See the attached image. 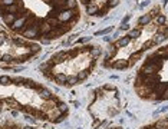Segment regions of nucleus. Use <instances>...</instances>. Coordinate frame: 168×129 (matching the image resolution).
<instances>
[{"instance_id":"1","label":"nucleus","mask_w":168,"mask_h":129,"mask_svg":"<svg viewBox=\"0 0 168 129\" xmlns=\"http://www.w3.org/2000/svg\"><path fill=\"white\" fill-rule=\"evenodd\" d=\"M39 27L40 26H29L26 25V29L22 32L25 38H29V39H35L38 36H40V32H39Z\"/></svg>"},{"instance_id":"2","label":"nucleus","mask_w":168,"mask_h":129,"mask_svg":"<svg viewBox=\"0 0 168 129\" xmlns=\"http://www.w3.org/2000/svg\"><path fill=\"white\" fill-rule=\"evenodd\" d=\"M73 16H75L73 10H68V9H66V10H62L60 13H58L56 17H58L59 22H68V20H71Z\"/></svg>"},{"instance_id":"3","label":"nucleus","mask_w":168,"mask_h":129,"mask_svg":"<svg viewBox=\"0 0 168 129\" xmlns=\"http://www.w3.org/2000/svg\"><path fill=\"white\" fill-rule=\"evenodd\" d=\"M26 26V17L23 16V17H17L16 19V22L12 25V29L14 30V32H22V29Z\"/></svg>"},{"instance_id":"4","label":"nucleus","mask_w":168,"mask_h":129,"mask_svg":"<svg viewBox=\"0 0 168 129\" xmlns=\"http://www.w3.org/2000/svg\"><path fill=\"white\" fill-rule=\"evenodd\" d=\"M66 55H68V52H58V53H55L53 56H52V59H50V63H62L65 59H66Z\"/></svg>"},{"instance_id":"5","label":"nucleus","mask_w":168,"mask_h":129,"mask_svg":"<svg viewBox=\"0 0 168 129\" xmlns=\"http://www.w3.org/2000/svg\"><path fill=\"white\" fill-rule=\"evenodd\" d=\"M53 79H55L58 83H60V85H66V83H68V76H66L65 73H56Z\"/></svg>"},{"instance_id":"6","label":"nucleus","mask_w":168,"mask_h":129,"mask_svg":"<svg viewBox=\"0 0 168 129\" xmlns=\"http://www.w3.org/2000/svg\"><path fill=\"white\" fill-rule=\"evenodd\" d=\"M16 19H17V16H16V14H4V16H3L4 23H6V25H9V26H12V25L16 22Z\"/></svg>"},{"instance_id":"7","label":"nucleus","mask_w":168,"mask_h":129,"mask_svg":"<svg viewBox=\"0 0 168 129\" xmlns=\"http://www.w3.org/2000/svg\"><path fill=\"white\" fill-rule=\"evenodd\" d=\"M39 96L45 99V100H50L52 98H53V95L47 90V89H42V90H39Z\"/></svg>"},{"instance_id":"8","label":"nucleus","mask_w":168,"mask_h":129,"mask_svg":"<svg viewBox=\"0 0 168 129\" xmlns=\"http://www.w3.org/2000/svg\"><path fill=\"white\" fill-rule=\"evenodd\" d=\"M52 29H53V27H52L50 25H47V23H43V25H40V27H39L40 36H43V35H47V33H49Z\"/></svg>"},{"instance_id":"9","label":"nucleus","mask_w":168,"mask_h":129,"mask_svg":"<svg viewBox=\"0 0 168 129\" xmlns=\"http://www.w3.org/2000/svg\"><path fill=\"white\" fill-rule=\"evenodd\" d=\"M112 66H114V69H125L128 66V62L126 60H117Z\"/></svg>"},{"instance_id":"10","label":"nucleus","mask_w":168,"mask_h":129,"mask_svg":"<svg viewBox=\"0 0 168 129\" xmlns=\"http://www.w3.org/2000/svg\"><path fill=\"white\" fill-rule=\"evenodd\" d=\"M76 6H78L76 0H66V3H65V9H68V10H75Z\"/></svg>"},{"instance_id":"11","label":"nucleus","mask_w":168,"mask_h":129,"mask_svg":"<svg viewBox=\"0 0 168 129\" xmlns=\"http://www.w3.org/2000/svg\"><path fill=\"white\" fill-rule=\"evenodd\" d=\"M86 12H88V14H96V13L99 12V9H98V6H95V4H88Z\"/></svg>"},{"instance_id":"12","label":"nucleus","mask_w":168,"mask_h":129,"mask_svg":"<svg viewBox=\"0 0 168 129\" xmlns=\"http://www.w3.org/2000/svg\"><path fill=\"white\" fill-rule=\"evenodd\" d=\"M128 43H129V38H121L118 42L115 43V46L117 47H122V46H126Z\"/></svg>"},{"instance_id":"13","label":"nucleus","mask_w":168,"mask_h":129,"mask_svg":"<svg viewBox=\"0 0 168 129\" xmlns=\"http://www.w3.org/2000/svg\"><path fill=\"white\" fill-rule=\"evenodd\" d=\"M149 20H151V16H149V14H144V16L139 19V22H138V23H139V25H148V23H149Z\"/></svg>"},{"instance_id":"14","label":"nucleus","mask_w":168,"mask_h":129,"mask_svg":"<svg viewBox=\"0 0 168 129\" xmlns=\"http://www.w3.org/2000/svg\"><path fill=\"white\" fill-rule=\"evenodd\" d=\"M89 53H91V56H92L93 59H96V57L101 55V49H99V47H92Z\"/></svg>"},{"instance_id":"15","label":"nucleus","mask_w":168,"mask_h":129,"mask_svg":"<svg viewBox=\"0 0 168 129\" xmlns=\"http://www.w3.org/2000/svg\"><path fill=\"white\" fill-rule=\"evenodd\" d=\"M76 83H79V79H78V76H71V78H68V83H66V85L73 86V85H76Z\"/></svg>"},{"instance_id":"16","label":"nucleus","mask_w":168,"mask_h":129,"mask_svg":"<svg viewBox=\"0 0 168 129\" xmlns=\"http://www.w3.org/2000/svg\"><path fill=\"white\" fill-rule=\"evenodd\" d=\"M0 60H1V62H6V63H10V62H12V60H14V59H13V56H12V55L6 53V55H3V56L0 57Z\"/></svg>"},{"instance_id":"17","label":"nucleus","mask_w":168,"mask_h":129,"mask_svg":"<svg viewBox=\"0 0 168 129\" xmlns=\"http://www.w3.org/2000/svg\"><path fill=\"white\" fill-rule=\"evenodd\" d=\"M58 22H59V20H58V17H53V16H50V17L47 19V25H50L52 27H53V26H56V27H58Z\"/></svg>"},{"instance_id":"18","label":"nucleus","mask_w":168,"mask_h":129,"mask_svg":"<svg viewBox=\"0 0 168 129\" xmlns=\"http://www.w3.org/2000/svg\"><path fill=\"white\" fill-rule=\"evenodd\" d=\"M157 126L158 128H168V118H165V119H163V121H158L157 122Z\"/></svg>"},{"instance_id":"19","label":"nucleus","mask_w":168,"mask_h":129,"mask_svg":"<svg viewBox=\"0 0 168 129\" xmlns=\"http://www.w3.org/2000/svg\"><path fill=\"white\" fill-rule=\"evenodd\" d=\"M88 75H89L88 70H81V72L78 73V79H79V81H85V79L88 78Z\"/></svg>"},{"instance_id":"20","label":"nucleus","mask_w":168,"mask_h":129,"mask_svg":"<svg viewBox=\"0 0 168 129\" xmlns=\"http://www.w3.org/2000/svg\"><path fill=\"white\" fill-rule=\"evenodd\" d=\"M12 82V79L9 76H0V85H9Z\"/></svg>"},{"instance_id":"21","label":"nucleus","mask_w":168,"mask_h":129,"mask_svg":"<svg viewBox=\"0 0 168 129\" xmlns=\"http://www.w3.org/2000/svg\"><path fill=\"white\" fill-rule=\"evenodd\" d=\"M58 108H59V111H60L63 115H66V113H68V105H66V103H59V106H58Z\"/></svg>"},{"instance_id":"22","label":"nucleus","mask_w":168,"mask_h":129,"mask_svg":"<svg viewBox=\"0 0 168 129\" xmlns=\"http://www.w3.org/2000/svg\"><path fill=\"white\" fill-rule=\"evenodd\" d=\"M17 0H1V6H12L14 4Z\"/></svg>"},{"instance_id":"23","label":"nucleus","mask_w":168,"mask_h":129,"mask_svg":"<svg viewBox=\"0 0 168 129\" xmlns=\"http://www.w3.org/2000/svg\"><path fill=\"white\" fill-rule=\"evenodd\" d=\"M13 40H14V43H17V44H26V40L25 39H22V38H13Z\"/></svg>"},{"instance_id":"24","label":"nucleus","mask_w":168,"mask_h":129,"mask_svg":"<svg viewBox=\"0 0 168 129\" xmlns=\"http://www.w3.org/2000/svg\"><path fill=\"white\" fill-rule=\"evenodd\" d=\"M138 35H139V30H136V29H135V30H131V32H129L128 38H135V36H138Z\"/></svg>"},{"instance_id":"25","label":"nucleus","mask_w":168,"mask_h":129,"mask_svg":"<svg viewBox=\"0 0 168 129\" xmlns=\"http://www.w3.org/2000/svg\"><path fill=\"white\" fill-rule=\"evenodd\" d=\"M157 23L164 25V23H165V17H164V16H157Z\"/></svg>"},{"instance_id":"26","label":"nucleus","mask_w":168,"mask_h":129,"mask_svg":"<svg viewBox=\"0 0 168 129\" xmlns=\"http://www.w3.org/2000/svg\"><path fill=\"white\" fill-rule=\"evenodd\" d=\"M119 3V0H108V4H109V7H114V6H117Z\"/></svg>"},{"instance_id":"27","label":"nucleus","mask_w":168,"mask_h":129,"mask_svg":"<svg viewBox=\"0 0 168 129\" xmlns=\"http://www.w3.org/2000/svg\"><path fill=\"white\" fill-rule=\"evenodd\" d=\"M6 40V38H4V33H0V44H3Z\"/></svg>"},{"instance_id":"28","label":"nucleus","mask_w":168,"mask_h":129,"mask_svg":"<svg viewBox=\"0 0 168 129\" xmlns=\"http://www.w3.org/2000/svg\"><path fill=\"white\" fill-rule=\"evenodd\" d=\"M164 96H163V99H168V86H167V89L164 90V93H163Z\"/></svg>"},{"instance_id":"29","label":"nucleus","mask_w":168,"mask_h":129,"mask_svg":"<svg viewBox=\"0 0 168 129\" xmlns=\"http://www.w3.org/2000/svg\"><path fill=\"white\" fill-rule=\"evenodd\" d=\"M88 40H89V38H84V39H81L79 42H81V43H85V42H88Z\"/></svg>"},{"instance_id":"30","label":"nucleus","mask_w":168,"mask_h":129,"mask_svg":"<svg viewBox=\"0 0 168 129\" xmlns=\"http://www.w3.org/2000/svg\"><path fill=\"white\" fill-rule=\"evenodd\" d=\"M47 1H52V0H47Z\"/></svg>"},{"instance_id":"31","label":"nucleus","mask_w":168,"mask_h":129,"mask_svg":"<svg viewBox=\"0 0 168 129\" xmlns=\"http://www.w3.org/2000/svg\"><path fill=\"white\" fill-rule=\"evenodd\" d=\"M13 129H16V128H13Z\"/></svg>"}]
</instances>
